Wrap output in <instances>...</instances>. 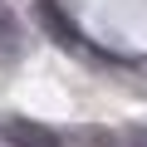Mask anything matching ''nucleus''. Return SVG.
Instances as JSON below:
<instances>
[{"mask_svg": "<svg viewBox=\"0 0 147 147\" xmlns=\"http://www.w3.org/2000/svg\"><path fill=\"white\" fill-rule=\"evenodd\" d=\"M93 147H118V142H113L108 132H98V137H93Z\"/></svg>", "mask_w": 147, "mask_h": 147, "instance_id": "5", "label": "nucleus"}, {"mask_svg": "<svg viewBox=\"0 0 147 147\" xmlns=\"http://www.w3.org/2000/svg\"><path fill=\"white\" fill-rule=\"evenodd\" d=\"M25 54V30H20V15L5 5V0H0V59H20Z\"/></svg>", "mask_w": 147, "mask_h": 147, "instance_id": "3", "label": "nucleus"}, {"mask_svg": "<svg viewBox=\"0 0 147 147\" xmlns=\"http://www.w3.org/2000/svg\"><path fill=\"white\" fill-rule=\"evenodd\" d=\"M39 20H44V30H49L59 44H69V49H84V34H79V25L69 20V10L59 5V0H39Z\"/></svg>", "mask_w": 147, "mask_h": 147, "instance_id": "2", "label": "nucleus"}, {"mask_svg": "<svg viewBox=\"0 0 147 147\" xmlns=\"http://www.w3.org/2000/svg\"><path fill=\"white\" fill-rule=\"evenodd\" d=\"M0 137H5L10 147H64V137L34 118H20V113H5L0 118Z\"/></svg>", "mask_w": 147, "mask_h": 147, "instance_id": "1", "label": "nucleus"}, {"mask_svg": "<svg viewBox=\"0 0 147 147\" xmlns=\"http://www.w3.org/2000/svg\"><path fill=\"white\" fill-rule=\"evenodd\" d=\"M132 147H147V123H142V127H132Z\"/></svg>", "mask_w": 147, "mask_h": 147, "instance_id": "4", "label": "nucleus"}]
</instances>
